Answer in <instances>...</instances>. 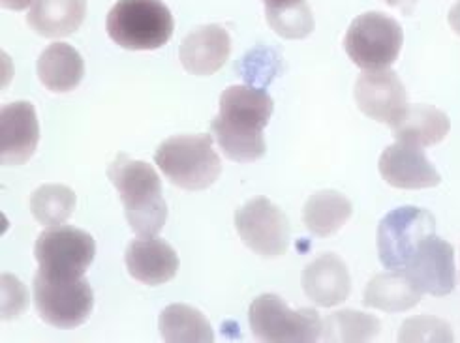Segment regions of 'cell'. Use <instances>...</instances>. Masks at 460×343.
Returning <instances> with one entry per match:
<instances>
[{"label":"cell","mask_w":460,"mask_h":343,"mask_svg":"<svg viewBox=\"0 0 460 343\" xmlns=\"http://www.w3.org/2000/svg\"><path fill=\"white\" fill-rule=\"evenodd\" d=\"M382 332L378 317L355 312L341 310L331 313L323 323L325 341H368Z\"/></svg>","instance_id":"obj_26"},{"label":"cell","mask_w":460,"mask_h":343,"mask_svg":"<svg viewBox=\"0 0 460 343\" xmlns=\"http://www.w3.org/2000/svg\"><path fill=\"white\" fill-rule=\"evenodd\" d=\"M267 23L286 40H303L314 32V15L306 0H261Z\"/></svg>","instance_id":"obj_24"},{"label":"cell","mask_w":460,"mask_h":343,"mask_svg":"<svg viewBox=\"0 0 460 343\" xmlns=\"http://www.w3.org/2000/svg\"><path fill=\"white\" fill-rule=\"evenodd\" d=\"M451 130L449 117L432 105H406V110L393 124V137L399 143L432 146L442 143Z\"/></svg>","instance_id":"obj_18"},{"label":"cell","mask_w":460,"mask_h":343,"mask_svg":"<svg viewBox=\"0 0 460 343\" xmlns=\"http://www.w3.org/2000/svg\"><path fill=\"white\" fill-rule=\"evenodd\" d=\"M87 15V0H36L27 23L41 38H65L79 31Z\"/></svg>","instance_id":"obj_19"},{"label":"cell","mask_w":460,"mask_h":343,"mask_svg":"<svg viewBox=\"0 0 460 343\" xmlns=\"http://www.w3.org/2000/svg\"><path fill=\"white\" fill-rule=\"evenodd\" d=\"M173 29V15L162 0H119L106 19L110 38L128 51L164 48Z\"/></svg>","instance_id":"obj_3"},{"label":"cell","mask_w":460,"mask_h":343,"mask_svg":"<svg viewBox=\"0 0 460 343\" xmlns=\"http://www.w3.org/2000/svg\"><path fill=\"white\" fill-rule=\"evenodd\" d=\"M0 3H3V6H4V8H8V10L21 12V10L29 8L31 4H34L36 0H0Z\"/></svg>","instance_id":"obj_30"},{"label":"cell","mask_w":460,"mask_h":343,"mask_svg":"<svg viewBox=\"0 0 460 343\" xmlns=\"http://www.w3.org/2000/svg\"><path fill=\"white\" fill-rule=\"evenodd\" d=\"M124 263L134 280L151 287L172 282L179 272L177 251L156 237L132 241L124 253Z\"/></svg>","instance_id":"obj_17"},{"label":"cell","mask_w":460,"mask_h":343,"mask_svg":"<svg viewBox=\"0 0 460 343\" xmlns=\"http://www.w3.org/2000/svg\"><path fill=\"white\" fill-rule=\"evenodd\" d=\"M155 162L167 180L188 191L211 188L222 173L213 137L207 134L165 139L156 148Z\"/></svg>","instance_id":"obj_4"},{"label":"cell","mask_w":460,"mask_h":343,"mask_svg":"<svg viewBox=\"0 0 460 343\" xmlns=\"http://www.w3.org/2000/svg\"><path fill=\"white\" fill-rule=\"evenodd\" d=\"M36 72L48 91L62 94L79 87L83 75H85V62L72 46L55 41L40 55Z\"/></svg>","instance_id":"obj_20"},{"label":"cell","mask_w":460,"mask_h":343,"mask_svg":"<svg viewBox=\"0 0 460 343\" xmlns=\"http://www.w3.org/2000/svg\"><path fill=\"white\" fill-rule=\"evenodd\" d=\"M384 3L389 4V6H399V4L402 3V0H384Z\"/></svg>","instance_id":"obj_31"},{"label":"cell","mask_w":460,"mask_h":343,"mask_svg":"<svg viewBox=\"0 0 460 343\" xmlns=\"http://www.w3.org/2000/svg\"><path fill=\"white\" fill-rule=\"evenodd\" d=\"M447 21H449V27L453 29V32L456 36H460V0H456V3L453 4V8L449 10Z\"/></svg>","instance_id":"obj_29"},{"label":"cell","mask_w":460,"mask_h":343,"mask_svg":"<svg viewBox=\"0 0 460 343\" xmlns=\"http://www.w3.org/2000/svg\"><path fill=\"white\" fill-rule=\"evenodd\" d=\"M232 53V38L220 25H203L181 41L179 58L186 72L198 77L217 74Z\"/></svg>","instance_id":"obj_15"},{"label":"cell","mask_w":460,"mask_h":343,"mask_svg":"<svg viewBox=\"0 0 460 343\" xmlns=\"http://www.w3.org/2000/svg\"><path fill=\"white\" fill-rule=\"evenodd\" d=\"M248 323L252 334L269 343L280 341H318L323 334V321L318 310H289L279 295L258 296L248 310Z\"/></svg>","instance_id":"obj_7"},{"label":"cell","mask_w":460,"mask_h":343,"mask_svg":"<svg viewBox=\"0 0 460 343\" xmlns=\"http://www.w3.org/2000/svg\"><path fill=\"white\" fill-rule=\"evenodd\" d=\"M96 253L89 233L72 225L48 227L34 246L38 270L57 277H83Z\"/></svg>","instance_id":"obj_9"},{"label":"cell","mask_w":460,"mask_h":343,"mask_svg":"<svg viewBox=\"0 0 460 343\" xmlns=\"http://www.w3.org/2000/svg\"><path fill=\"white\" fill-rule=\"evenodd\" d=\"M32 293L40 317L57 329L83 325L94 308L93 289L83 277H57L38 270Z\"/></svg>","instance_id":"obj_6"},{"label":"cell","mask_w":460,"mask_h":343,"mask_svg":"<svg viewBox=\"0 0 460 343\" xmlns=\"http://www.w3.org/2000/svg\"><path fill=\"white\" fill-rule=\"evenodd\" d=\"M453 330L446 321L420 315L406 319L399 332V341H453Z\"/></svg>","instance_id":"obj_27"},{"label":"cell","mask_w":460,"mask_h":343,"mask_svg":"<svg viewBox=\"0 0 460 343\" xmlns=\"http://www.w3.org/2000/svg\"><path fill=\"white\" fill-rule=\"evenodd\" d=\"M160 334L172 343H211L215 332L207 317L186 304H170L160 313Z\"/></svg>","instance_id":"obj_23"},{"label":"cell","mask_w":460,"mask_h":343,"mask_svg":"<svg viewBox=\"0 0 460 343\" xmlns=\"http://www.w3.org/2000/svg\"><path fill=\"white\" fill-rule=\"evenodd\" d=\"M351 214L353 205L344 194L334 189H322L305 203L303 222L312 234L325 239L339 233L351 218Z\"/></svg>","instance_id":"obj_22"},{"label":"cell","mask_w":460,"mask_h":343,"mask_svg":"<svg viewBox=\"0 0 460 343\" xmlns=\"http://www.w3.org/2000/svg\"><path fill=\"white\" fill-rule=\"evenodd\" d=\"M108 177L119 191L132 231L141 239L156 237L167 220V205L156 169L147 162L119 154L108 167Z\"/></svg>","instance_id":"obj_2"},{"label":"cell","mask_w":460,"mask_h":343,"mask_svg":"<svg viewBox=\"0 0 460 343\" xmlns=\"http://www.w3.org/2000/svg\"><path fill=\"white\" fill-rule=\"evenodd\" d=\"M402 44L404 32L399 21L382 12H367L355 17L344 38L348 57L365 72L393 66L402 51Z\"/></svg>","instance_id":"obj_5"},{"label":"cell","mask_w":460,"mask_h":343,"mask_svg":"<svg viewBox=\"0 0 460 343\" xmlns=\"http://www.w3.org/2000/svg\"><path fill=\"white\" fill-rule=\"evenodd\" d=\"M353 96L367 117L389 126L399 119L408 105L402 81L389 68L363 72L355 81Z\"/></svg>","instance_id":"obj_12"},{"label":"cell","mask_w":460,"mask_h":343,"mask_svg":"<svg viewBox=\"0 0 460 343\" xmlns=\"http://www.w3.org/2000/svg\"><path fill=\"white\" fill-rule=\"evenodd\" d=\"M29 308V293L15 276H3V319H15Z\"/></svg>","instance_id":"obj_28"},{"label":"cell","mask_w":460,"mask_h":343,"mask_svg":"<svg viewBox=\"0 0 460 343\" xmlns=\"http://www.w3.org/2000/svg\"><path fill=\"white\" fill-rule=\"evenodd\" d=\"M404 272L421 295L446 296L456 286L455 248L432 234L417 246Z\"/></svg>","instance_id":"obj_11"},{"label":"cell","mask_w":460,"mask_h":343,"mask_svg":"<svg viewBox=\"0 0 460 343\" xmlns=\"http://www.w3.org/2000/svg\"><path fill=\"white\" fill-rule=\"evenodd\" d=\"M436 234L432 214L420 207L391 210L378 225V253L387 270H404L417 246Z\"/></svg>","instance_id":"obj_8"},{"label":"cell","mask_w":460,"mask_h":343,"mask_svg":"<svg viewBox=\"0 0 460 343\" xmlns=\"http://www.w3.org/2000/svg\"><path fill=\"white\" fill-rule=\"evenodd\" d=\"M75 191L65 184H46L32 191L31 212L38 224L55 227L65 224L75 210Z\"/></svg>","instance_id":"obj_25"},{"label":"cell","mask_w":460,"mask_h":343,"mask_svg":"<svg viewBox=\"0 0 460 343\" xmlns=\"http://www.w3.org/2000/svg\"><path fill=\"white\" fill-rule=\"evenodd\" d=\"M270 96L248 84H234L220 96V113L211 122V132L222 153L234 162L250 163L265 156L263 128L273 115Z\"/></svg>","instance_id":"obj_1"},{"label":"cell","mask_w":460,"mask_h":343,"mask_svg":"<svg viewBox=\"0 0 460 343\" xmlns=\"http://www.w3.org/2000/svg\"><path fill=\"white\" fill-rule=\"evenodd\" d=\"M382 179L399 189H427L442 182L440 173L417 145L399 143L387 146L378 162Z\"/></svg>","instance_id":"obj_14"},{"label":"cell","mask_w":460,"mask_h":343,"mask_svg":"<svg viewBox=\"0 0 460 343\" xmlns=\"http://www.w3.org/2000/svg\"><path fill=\"white\" fill-rule=\"evenodd\" d=\"M421 303V291L417 289L404 270H389L374 276L365 287L363 304L387 313H401Z\"/></svg>","instance_id":"obj_21"},{"label":"cell","mask_w":460,"mask_h":343,"mask_svg":"<svg viewBox=\"0 0 460 343\" xmlns=\"http://www.w3.org/2000/svg\"><path fill=\"white\" fill-rule=\"evenodd\" d=\"M235 229L246 248L263 259H277L289 248L286 214L267 198L248 201L235 212Z\"/></svg>","instance_id":"obj_10"},{"label":"cell","mask_w":460,"mask_h":343,"mask_svg":"<svg viewBox=\"0 0 460 343\" xmlns=\"http://www.w3.org/2000/svg\"><path fill=\"white\" fill-rule=\"evenodd\" d=\"M301 284L305 295L314 304L332 308L348 300L351 291V277L346 263L334 253H320L316 259L305 267Z\"/></svg>","instance_id":"obj_16"},{"label":"cell","mask_w":460,"mask_h":343,"mask_svg":"<svg viewBox=\"0 0 460 343\" xmlns=\"http://www.w3.org/2000/svg\"><path fill=\"white\" fill-rule=\"evenodd\" d=\"M40 141V124L31 101H13L0 111V162L4 167L27 163Z\"/></svg>","instance_id":"obj_13"}]
</instances>
